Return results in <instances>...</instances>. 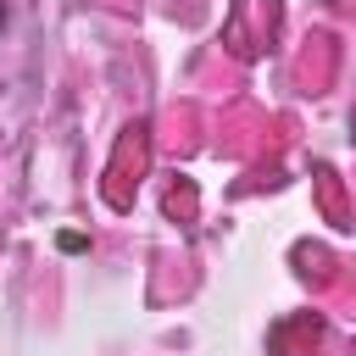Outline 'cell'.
I'll list each match as a JSON object with an SVG mask.
<instances>
[{"label":"cell","mask_w":356,"mask_h":356,"mask_svg":"<svg viewBox=\"0 0 356 356\" xmlns=\"http://www.w3.org/2000/svg\"><path fill=\"white\" fill-rule=\"evenodd\" d=\"M0 22H6V6H0Z\"/></svg>","instance_id":"cell-1"}]
</instances>
